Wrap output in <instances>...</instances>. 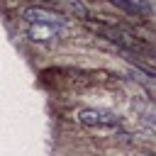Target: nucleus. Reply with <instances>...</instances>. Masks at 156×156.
Returning a JSON list of instances; mask_svg holds the SVG:
<instances>
[{
  "label": "nucleus",
  "instance_id": "f257e3e1",
  "mask_svg": "<svg viewBox=\"0 0 156 156\" xmlns=\"http://www.w3.org/2000/svg\"><path fill=\"white\" fill-rule=\"evenodd\" d=\"M88 27H90L95 34L105 37L107 41L117 44V46L124 49V51H136V54H149V51H151V46H149L141 37L132 34V32L124 29V27H115V24H93V22H88Z\"/></svg>",
  "mask_w": 156,
  "mask_h": 156
},
{
  "label": "nucleus",
  "instance_id": "f03ea898",
  "mask_svg": "<svg viewBox=\"0 0 156 156\" xmlns=\"http://www.w3.org/2000/svg\"><path fill=\"white\" fill-rule=\"evenodd\" d=\"M76 122L88 127V129H100V132H110L119 127V117L110 110H100V107H80L76 112Z\"/></svg>",
  "mask_w": 156,
  "mask_h": 156
},
{
  "label": "nucleus",
  "instance_id": "7ed1b4c3",
  "mask_svg": "<svg viewBox=\"0 0 156 156\" xmlns=\"http://www.w3.org/2000/svg\"><path fill=\"white\" fill-rule=\"evenodd\" d=\"M22 20L27 24H51V27H61L63 24V15L51 10V7H44V5L24 7L22 10Z\"/></svg>",
  "mask_w": 156,
  "mask_h": 156
},
{
  "label": "nucleus",
  "instance_id": "20e7f679",
  "mask_svg": "<svg viewBox=\"0 0 156 156\" xmlns=\"http://www.w3.org/2000/svg\"><path fill=\"white\" fill-rule=\"evenodd\" d=\"M61 34V27H51V24H29L27 37L32 41H51Z\"/></svg>",
  "mask_w": 156,
  "mask_h": 156
}]
</instances>
